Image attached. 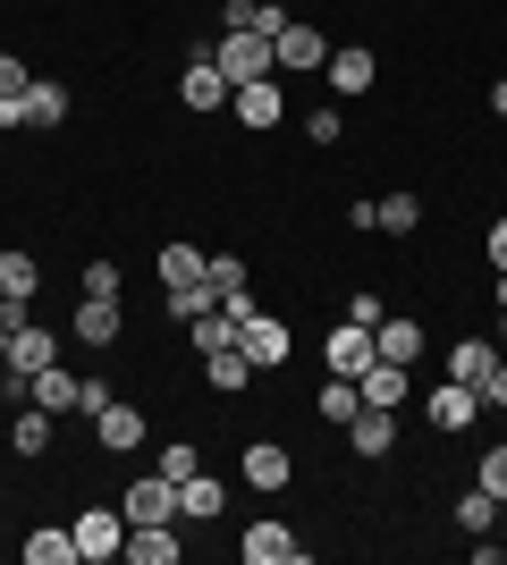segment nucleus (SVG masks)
Segmentation results:
<instances>
[{
    "instance_id": "4468645a",
    "label": "nucleus",
    "mask_w": 507,
    "mask_h": 565,
    "mask_svg": "<svg viewBox=\"0 0 507 565\" xmlns=\"http://www.w3.org/2000/svg\"><path fill=\"white\" fill-rule=\"evenodd\" d=\"M127 565H178L187 557V541H178V523H127Z\"/></svg>"
},
{
    "instance_id": "6e6552de",
    "label": "nucleus",
    "mask_w": 507,
    "mask_h": 565,
    "mask_svg": "<svg viewBox=\"0 0 507 565\" xmlns=\"http://www.w3.org/2000/svg\"><path fill=\"white\" fill-rule=\"evenodd\" d=\"M372 354H381V363H423V354H432V330H423V321H406V312H381V330H372Z\"/></svg>"
},
{
    "instance_id": "0eeeda50",
    "label": "nucleus",
    "mask_w": 507,
    "mask_h": 565,
    "mask_svg": "<svg viewBox=\"0 0 507 565\" xmlns=\"http://www.w3.org/2000/svg\"><path fill=\"white\" fill-rule=\"evenodd\" d=\"M237 557H245V565H305V557H314V548L296 541L288 523H245V541H237Z\"/></svg>"
},
{
    "instance_id": "ddd939ff",
    "label": "nucleus",
    "mask_w": 507,
    "mask_h": 565,
    "mask_svg": "<svg viewBox=\"0 0 507 565\" xmlns=\"http://www.w3.org/2000/svg\"><path fill=\"white\" fill-rule=\"evenodd\" d=\"M321 76H330V94H372V76H381V60H372L363 43H330Z\"/></svg>"
},
{
    "instance_id": "393cba45",
    "label": "nucleus",
    "mask_w": 507,
    "mask_h": 565,
    "mask_svg": "<svg viewBox=\"0 0 507 565\" xmlns=\"http://www.w3.org/2000/svg\"><path fill=\"white\" fill-rule=\"evenodd\" d=\"M203 380H212V397H237L245 380H254V354H245V347H220V354H203Z\"/></svg>"
},
{
    "instance_id": "1a4fd4ad",
    "label": "nucleus",
    "mask_w": 507,
    "mask_h": 565,
    "mask_svg": "<svg viewBox=\"0 0 507 565\" xmlns=\"http://www.w3.org/2000/svg\"><path fill=\"white\" fill-rule=\"evenodd\" d=\"M119 515H127V523H178V481H169V472H145V481H127Z\"/></svg>"
},
{
    "instance_id": "20e7f679",
    "label": "nucleus",
    "mask_w": 507,
    "mask_h": 565,
    "mask_svg": "<svg viewBox=\"0 0 507 565\" xmlns=\"http://www.w3.org/2000/svg\"><path fill=\"white\" fill-rule=\"evenodd\" d=\"M423 414H432V430H474L483 423V388L474 380H440L432 397H423Z\"/></svg>"
},
{
    "instance_id": "b1692460",
    "label": "nucleus",
    "mask_w": 507,
    "mask_h": 565,
    "mask_svg": "<svg viewBox=\"0 0 507 565\" xmlns=\"http://www.w3.org/2000/svg\"><path fill=\"white\" fill-rule=\"evenodd\" d=\"M43 363H60V338H51L43 321H25V330L9 338V372H43Z\"/></svg>"
},
{
    "instance_id": "72a5a7b5",
    "label": "nucleus",
    "mask_w": 507,
    "mask_h": 565,
    "mask_svg": "<svg viewBox=\"0 0 507 565\" xmlns=\"http://www.w3.org/2000/svg\"><path fill=\"white\" fill-rule=\"evenodd\" d=\"M203 279H212V296H237V287H254V270H245V254H212Z\"/></svg>"
},
{
    "instance_id": "37998d69",
    "label": "nucleus",
    "mask_w": 507,
    "mask_h": 565,
    "mask_svg": "<svg viewBox=\"0 0 507 565\" xmlns=\"http://www.w3.org/2000/svg\"><path fill=\"white\" fill-rule=\"evenodd\" d=\"M490 405H507V354L490 363V380H483V414H490Z\"/></svg>"
},
{
    "instance_id": "a18cd8bd",
    "label": "nucleus",
    "mask_w": 507,
    "mask_h": 565,
    "mask_svg": "<svg viewBox=\"0 0 507 565\" xmlns=\"http://www.w3.org/2000/svg\"><path fill=\"white\" fill-rule=\"evenodd\" d=\"M490 347H499V354H507V312H499V330H490Z\"/></svg>"
},
{
    "instance_id": "09e8293b",
    "label": "nucleus",
    "mask_w": 507,
    "mask_h": 565,
    "mask_svg": "<svg viewBox=\"0 0 507 565\" xmlns=\"http://www.w3.org/2000/svg\"><path fill=\"white\" fill-rule=\"evenodd\" d=\"M499 523H507V498H499Z\"/></svg>"
},
{
    "instance_id": "c03bdc74",
    "label": "nucleus",
    "mask_w": 507,
    "mask_h": 565,
    "mask_svg": "<svg viewBox=\"0 0 507 565\" xmlns=\"http://www.w3.org/2000/svg\"><path fill=\"white\" fill-rule=\"evenodd\" d=\"M490 110H499V118H507V76H499V85H490Z\"/></svg>"
},
{
    "instance_id": "dca6fc26",
    "label": "nucleus",
    "mask_w": 507,
    "mask_h": 565,
    "mask_svg": "<svg viewBox=\"0 0 507 565\" xmlns=\"http://www.w3.org/2000/svg\"><path fill=\"white\" fill-rule=\"evenodd\" d=\"M321 363H330L338 380H356L363 363H372V330H363V321H338V330L321 338Z\"/></svg>"
},
{
    "instance_id": "6ab92c4d",
    "label": "nucleus",
    "mask_w": 507,
    "mask_h": 565,
    "mask_svg": "<svg viewBox=\"0 0 507 565\" xmlns=\"http://www.w3.org/2000/svg\"><path fill=\"white\" fill-rule=\"evenodd\" d=\"M237 330H245V321H237L229 305L194 312V321H187V347H194V363H203V354H220V347H237Z\"/></svg>"
},
{
    "instance_id": "7ed1b4c3",
    "label": "nucleus",
    "mask_w": 507,
    "mask_h": 565,
    "mask_svg": "<svg viewBox=\"0 0 507 565\" xmlns=\"http://www.w3.org/2000/svg\"><path fill=\"white\" fill-rule=\"evenodd\" d=\"M68 338H85V347H119V338H127V305H119V296H76Z\"/></svg>"
},
{
    "instance_id": "a19ab883",
    "label": "nucleus",
    "mask_w": 507,
    "mask_h": 565,
    "mask_svg": "<svg viewBox=\"0 0 507 565\" xmlns=\"http://www.w3.org/2000/svg\"><path fill=\"white\" fill-rule=\"evenodd\" d=\"M305 136H314V143H338V136H347V118H338V110H314V118H305Z\"/></svg>"
},
{
    "instance_id": "a878e982",
    "label": "nucleus",
    "mask_w": 507,
    "mask_h": 565,
    "mask_svg": "<svg viewBox=\"0 0 507 565\" xmlns=\"http://www.w3.org/2000/svg\"><path fill=\"white\" fill-rule=\"evenodd\" d=\"M51 423H60V414H43V405H25L18 423H9V456H25V465H34V456H51Z\"/></svg>"
},
{
    "instance_id": "49530a36",
    "label": "nucleus",
    "mask_w": 507,
    "mask_h": 565,
    "mask_svg": "<svg viewBox=\"0 0 507 565\" xmlns=\"http://www.w3.org/2000/svg\"><path fill=\"white\" fill-rule=\"evenodd\" d=\"M9 338H18V330H9V321H0V363H9Z\"/></svg>"
},
{
    "instance_id": "cd10ccee",
    "label": "nucleus",
    "mask_w": 507,
    "mask_h": 565,
    "mask_svg": "<svg viewBox=\"0 0 507 565\" xmlns=\"http://www.w3.org/2000/svg\"><path fill=\"white\" fill-rule=\"evenodd\" d=\"M34 287H43V262L25 254V245H0V305H9V296H34Z\"/></svg>"
},
{
    "instance_id": "f8f14e48",
    "label": "nucleus",
    "mask_w": 507,
    "mask_h": 565,
    "mask_svg": "<svg viewBox=\"0 0 507 565\" xmlns=\"http://www.w3.org/2000/svg\"><path fill=\"white\" fill-rule=\"evenodd\" d=\"M229 94H237V85H229V76L212 68V51H187V76H178V102H187V110H220Z\"/></svg>"
},
{
    "instance_id": "c756f323",
    "label": "nucleus",
    "mask_w": 507,
    "mask_h": 565,
    "mask_svg": "<svg viewBox=\"0 0 507 565\" xmlns=\"http://www.w3.org/2000/svg\"><path fill=\"white\" fill-rule=\"evenodd\" d=\"M60 118H68V85L34 76V85H25V127H60Z\"/></svg>"
},
{
    "instance_id": "de8ad7c7",
    "label": "nucleus",
    "mask_w": 507,
    "mask_h": 565,
    "mask_svg": "<svg viewBox=\"0 0 507 565\" xmlns=\"http://www.w3.org/2000/svg\"><path fill=\"white\" fill-rule=\"evenodd\" d=\"M499 312H507V270H499Z\"/></svg>"
},
{
    "instance_id": "aec40b11",
    "label": "nucleus",
    "mask_w": 507,
    "mask_h": 565,
    "mask_svg": "<svg viewBox=\"0 0 507 565\" xmlns=\"http://www.w3.org/2000/svg\"><path fill=\"white\" fill-rule=\"evenodd\" d=\"M220 25H229V34H271V43H279L288 9H279V0H229V9H220Z\"/></svg>"
},
{
    "instance_id": "423d86ee",
    "label": "nucleus",
    "mask_w": 507,
    "mask_h": 565,
    "mask_svg": "<svg viewBox=\"0 0 507 565\" xmlns=\"http://www.w3.org/2000/svg\"><path fill=\"white\" fill-rule=\"evenodd\" d=\"M237 347L254 354V372H279V363H288V354H296V330H288V321H279V312H254V321H245V330H237Z\"/></svg>"
},
{
    "instance_id": "8fccbe9b",
    "label": "nucleus",
    "mask_w": 507,
    "mask_h": 565,
    "mask_svg": "<svg viewBox=\"0 0 507 565\" xmlns=\"http://www.w3.org/2000/svg\"><path fill=\"white\" fill-rule=\"evenodd\" d=\"M372 9H389V0H372Z\"/></svg>"
},
{
    "instance_id": "f257e3e1",
    "label": "nucleus",
    "mask_w": 507,
    "mask_h": 565,
    "mask_svg": "<svg viewBox=\"0 0 507 565\" xmlns=\"http://www.w3.org/2000/svg\"><path fill=\"white\" fill-rule=\"evenodd\" d=\"M212 68L229 76V85H254V76H279V51H271V34H220Z\"/></svg>"
},
{
    "instance_id": "4c0bfd02",
    "label": "nucleus",
    "mask_w": 507,
    "mask_h": 565,
    "mask_svg": "<svg viewBox=\"0 0 507 565\" xmlns=\"http://www.w3.org/2000/svg\"><path fill=\"white\" fill-rule=\"evenodd\" d=\"M76 287H85V296H119V262H85V279H76Z\"/></svg>"
},
{
    "instance_id": "bb28decb",
    "label": "nucleus",
    "mask_w": 507,
    "mask_h": 565,
    "mask_svg": "<svg viewBox=\"0 0 507 565\" xmlns=\"http://www.w3.org/2000/svg\"><path fill=\"white\" fill-rule=\"evenodd\" d=\"M490 363H499V347H490V338H448V380H474V388H483Z\"/></svg>"
},
{
    "instance_id": "473e14b6",
    "label": "nucleus",
    "mask_w": 507,
    "mask_h": 565,
    "mask_svg": "<svg viewBox=\"0 0 507 565\" xmlns=\"http://www.w3.org/2000/svg\"><path fill=\"white\" fill-rule=\"evenodd\" d=\"M490 523H499V498H490L483 481H465L457 490V532H490Z\"/></svg>"
},
{
    "instance_id": "39448f33",
    "label": "nucleus",
    "mask_w": 507,
    "mask_h": 565,
    "mask_svg": "<svg viewBox=\"0 0 507 565\" xmlns=\"http://www.w3.org/2000/svg\"><path fill=\"white\" fill-rule=\"evenodd\" d=\"M229 110H237L245 136H263V127H279V118H288V94H279V76H254V85H237V94H229Z\"/></svg>"
},
{
    "instance_id": "79ce46f5",
    "label": "nucleus",
    "mask_w": 507,
    "mask_h": 565,
    "mask_svg": "<svg viewBox=\"0 0 507 565\" xmlns=\"http://www.w3.org/2000/svg\"><path fill=\"white\" fill-rule=\"evenodd\" d=\"M483 254H490V270H507V220H490V228H483Z\"/></svg>"
},
{
    "instance_id": "f03ea898",
    "label": "nucleus",
    "mask_w": 507,
    "mask_h": 565,
    "mask_svg": "<svg viewBox=\"0 0 507 565\" xmlns=\"http://www.w3.org/2000/svg\"><path fill=\"white\" fill-rule=\"evenodd\" d=\"M68 532H76V565H119V548H127V515L119 507H85Z\"/></svg>"
},
{
    "instance_id": "ea45409f",
    "label": "nucleus",
    "mask_w": 507,
    "mask_h": 565,
    "mask_svg": "<svg viewBox=\"0 0 507 565\" xmlns=\"http://www.w3.org/2000/svg\"><path fill=\"white\" fill-rule=\"evenodd\" d=\"M381 312H389V305L372 296V287H363V296H347V321H363V330H381Z\"/></svg>"
},
{
    "instance_id": "9b49d317",
    "label": "nucleus",
    "mask_w": 507,
    "mask_h": 565,
    "mask_svg": "<svg viewBox=\"0 0 507 565\" xmlns=\"http://www.w3.org/2000/svg\"><path fill=\"white\" fill-rule=\"evenodd\" d=\"M237 481H245V490H288V481H296V465H288V448H279V439H245Z\"/></svg>"
},
{
    "instance_id": "412c9836",
    "label": "nucleus",
    "mask_w": 507,
    "mask_h": 565,
    "mask_svg": "<svg viewBox=\"0 0 507 565\" xmlns=\"http://www.w3.org/2000/svg\"><path fill=\"white\" fill-rule=\"evenodd\" d=\"M356 388H363V405H389V414H398V405H406V363H381V354H372L356 372Z\"/></svg>"
},
{
    "instance_id": "2eb2a0df",
    "label": "nucleus",
    "mask_w": 507,
    "mask_h": 565,
    "mask_svg": "<svg viewBox=\"0 0 507 565\" xmlns=\"http://www.w3.org/2000/svg\"><path fill=\"white\" fill-rule=\"evenodd\" d=\"M76 397H85V380L68 363H43V372L25 380V405H43V414H76Z\"/></svg>"
},
{
    "instance_id": "c9c22d12",
    "label": "nucleus",
    "mask_w": 507,
    "mask_h": 565,
    "mask_svg": "<svg viewBox=\"0 0 507 565\" xmlns=\"http://www.w3.org/2000/svg\"><path fill=\"white\" fill-rule=\"evenodd\" d=\"M25 85H34V68H25L18 51H0V102H25Z\"/></svg>"
},
{
    "instance_id": "4be33fe9",
    "label": "nucleus",
    "mask_w": 507,
    "mask_h": 565,
    "mask_svg": "<svg viewBox=\"0 0 507 565\" xmlns=\"http://www.w3.org/2000/svg\"><path fill=\"white\" fill-rule=\"evenodd\" d=\"M271 51H279V68H321V60H330V43H321V25H279V43H271Z\"/></svg>"
},
{
    "instance_id": "2f4dec72",
    "label": "nucleus",
    "mask_w": 507,
    "mask_h": 565,
    "mask_svg": "<svg viewBox=\"0 0 507 565\" xmlns=\"http://www.w3.org/2000/svg\"><path fill=\"white\" fill-rule=\"evenodd\" d=\"M203 245H161V262H152V270H161V287H187V279H203Z\"/></svg>"
},
{
    "instance_id": "58836bf2",
    "label": "nucleus",
    "mask_w": 507,
    "mask_h": 565,
    "mask_svg": "<svg viewBox=\"0 0 507 565\" xmlns=\"http://www.w3.org/2000/svg\"><path fill=\"white\" fill-rule=\"evenodd\" d=\"M474 481H483V490H490V498H507V448H490V456H483V465H474Z\"/></svg>"
},
{
    "instance_id": "a211bd4d",
    "label": "nucleus",
    "mask_w": 507,
    "mask_h": 565,
    "mask_svg": "<svg viewBox=\"0 0 507 565\" xmlns=\"http://www.w3.org/2000/svg\"><path fill=\"white\" fill-rule=\"evenodd\" d=\"M94 439H102V448H110V456L145 448V414H136V405H119V397H110V405H102V414H94Z\"/></svg>"
},
{
    "instance_id": "7c9ffc66",
    "label": "nucleus",
    "mask_w": 507,
    "mask_h": 565,
    "mask_svg": "<svg viewBox=\"0 0 507 565\" xmlns=\"http://www.w3.org/2000/svg\"><path fill=\"white\" fill-rule=\"evenodd\" d=\"M161 305H169V321H178V330H187L194 312H212L220 296H212V279H187V287H161Z\"/></svg>"
},
{
    "instance_id": "f704fd0d",
    "label": "nucleus",
    "mask_w": 507,
    "mask_h": 565,
    "mask_svg": "<svg viewBox=\"0 0 507 565\" xmlns=\"http://www.w3.org/2000/svg\"><path fill=\"white\" fill-rule=\"evenodd\" d=\"M381 228L389 236H414V228H423V203H414V194H389V203H381Z\"/></svg>"
},
{
    "instance_id": "c85d7f7f",
    "label": "nucleus",
    "mask_w": 507,
    "mask_h": 565,
    "mask_svg": "<svg viewBox=\"0 0 507 565\" xmlns=\"http://www.w3.org/2000/svg\"><path fill=\"white\" fill-rule=\"evenodd\" d=\"M25 565H76V532H68V523H43V532H25Z\"/></svg>"
},
{
    "instance_id": "f3484780",
    "label": "nucleus",
    "mask_w": 507,
    "mask_h": 565,
    "mask_svg": "<svg viewBox=\"0 0 507 565\" xmlns=\"http://www.w3.org/2000/svg\"><path fill=\"white\" fill-rule=\"evenodd\" d=\"M178 515H187V523L229 515V481H220V472H187V481H178Z\"/></svg>"
},
{
    "instance_id": "9d476101",
    "label": "nucleus",
    "mask_w": 507,
    "mask_h": 565,
    "mask_svg": "<svg viewBox=\"0 0 507 565\" xmlns=\"http://www.w3.org/2000/svg\"><path fill=\"white\" fill-rule=\"evenodd\" d=\"M347 448H356V465H381V456H398V414H389V405H363L356 423H347Z\"/></svg>"
},
{
    "instance_id": "5701e85b",
    "label": "nucleus",
    "mask_w": 507,
    "mask_h": 565,
    "mask_svg": "<svg viewBox=\"0 0 507 565\" xmlns=\"http://www.w3.org/2000/svg\"><path fill=\"white\" fill-rule=\"evenodd\" d=\"M356 414H363V388H356V380H321V388H314V423H338V430H347V423H356Z\"/></svg>"
},
{
    "instance_id": "e433bc0d",
    "label": "nucleus",
    "mask_w": 507,
    "mask_h": 565,
    "mask_svg": "<svg viewBox=\"0 0 507 565\" xmlns=\"http://www.w3.org/2000/svg\"><path fill=\"white\" fill-rule=\"evenodd\" d=\"M152 472H169V481H187V472H203V456H194V439H178V448H161V465Z\"/></svg>"
}]
</instances>
